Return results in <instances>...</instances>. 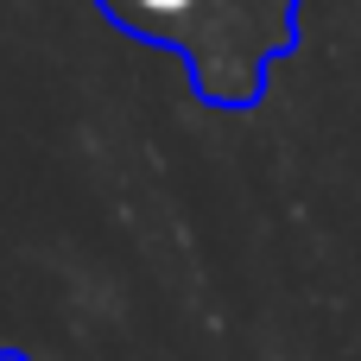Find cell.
Segmentation results:
<instances>
[{"label": "cell", "mask_w": 361, "mask_h": 361, "mask_svg": "<svg viewBox=\"0 0 361 361\" xmlns=\"http://www.w3.org/2000/svg\"><path fill=\"white\" fill-rule=\"evenodd\" d=\"M95 13L152 44L171 51L209 108H254L273 82V63L298 51V13L305 0H95Z\"/></svg>", "instance_id": "6da1fadb"}, {"label": "cell", "mask_w": 361, "mask_h": 361, "mask_svg": "<svg viewBox=\"0 0 361 361\" xmlns=\"http://www.w3.org/2000/svg\"><path fill=\"white\" fill-rule=\"evenodd\" d=\"M0 361H32V355L25 349H0Z\"/></svg>", "instance_id": "7a4b0ae2"}]
</instances>
